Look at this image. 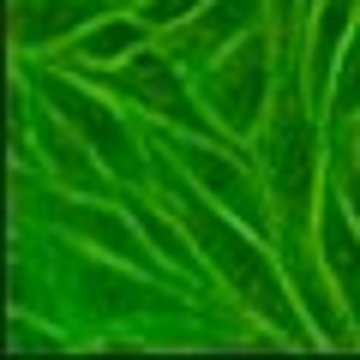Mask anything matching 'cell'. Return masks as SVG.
<instances>
[{"label":"cell","mask_w":360,"mask_h":360,"mask_svg":"<svg viewBox=\"0 0 360 360\" xmlns=\"http://www.w3.org/2000/svg\"><path fill=\"white\" fill-rule=\"evenodd\" d=\"M127 6L156 30V37H168V30H180L186 18L198 13V6H205V0H127Z\"/></svg>","instance_id":"obj_13"},{"label":"cell","mask_w":360,"mask_h":360,"mask_svg":"<svg viewBox=\"0 0 360 360\" xmlns=\"http://www.w3.org/2000/svg\"><path fill=\"white\" fill-rule=\"evenodd\" d=\"M18 72L30 78V90H37L90 150L103 156V168L120 180V186H150V139H144V127H132L127 103H115L108 90H96L84 72H72V66L25 60Z\"/></svg>","instance_id":"obj_3"},{"label":"cell","mask_w":360,"mask_h":360,"mask_svg":"<svg viewBox=\"0 0 360 360\" xmlns=\"http://www.w3.org/2000/svg\"><path fill=\"white\" fill-rule=\"evenodd\" d=\"M144 139H150V132H144ZM150 193L180 210L186 234L198 240V258H205L210 283H217L246 319L264 324L270 336H283L288 348H319V336H312L307 312H300V300H295V283H288V270H283L276 240L252 234L234 210H222L162 144H150Z\"/></svg>","instance_id":"obj_1"},{"label":"cell","mask_w":360,"mask_h":360,"mask_svg":"<svg viewBox=\"0 0 360 360\" xmlns=\"http://www.w3.org/2000/svg\"><path fill=\"white\" fill-rule=\"evenodd\" d=\"M72 72H78V66H72ZM84 78H90L96 90H108L115 103H127L132 115L150 120V127H174V132H198V139L229 144V139H222V127L210 120V108L198 103L193 72H186L162 42L139 49L132 60H120V66H90ZM234 150H240V144H234Z\"/></svg>","instance_id":"obj_5"},{"label":"cell","mask_w":360,"mask_h":360,"mask_svg":"<svg viewBox=\"0 0 360 360\" xmlns=\"http://www.w3.org/2000/svg\"><path fill=\"white\" fill-rule=\"evenodd\" d=\"M324 156H330V120L307 90V66H300V37L283 49V84L270 103L264 127L252 139V162L264 174L270 210H276V252H307L312 246V217H319L324 193Z\"/></svg>","instance_id":"obj_2"},{"label":"cell","mask_w":360,"mask_h":360,"mask_svg":"<svg viewBox=\"0 0 360 360\" xmlns=\"http://www.w3.org/2000/svg\"><path fill=\"white\" fill-rule=\"evenodd\" d=\"M312 252H319L324 276L336 283V295H342L348 319L360 330V222H354V210L342 205V193H336L330 180H324L319 217H312Z\"/></svg>","instance_id":"obj_8"},{"label":"cell","mask_w":360,"mask_h":360,"mask_svg":"<svg viewBox=\"0 0 360 360\" xmlns=\"http://www.w3.org/2000/svg\"><path fill=\"white\" fill-rule=\"evenodd\" d=\"M150 42H156V30L144 25L132 6H115V13H103L90 30H78V37L66 42L60 66H78V72H90V66H120V60H132L139 49H150Z\"/></svg>","instance_id":"obj_11"},{"label":"cell","mask_w":360,"mask_h":360,"mask_svg":"<svg viewBox=\"0 0 360 360\" xmlns=\"http://www.w3.org/2000/svg\"><path fill=\"white\" fill-rule=\"evenodd\" d=\"M283 49H288L283 30L258 25V30H246L234 49H222L210 66L193 72L198 103L210 108V120L222 127V139L240 144V150H252L270 103H276V84H283Z\"/></svg>","instance_id":"obj_4"},{"label":"cell","mask_w":360,"mask_h":360,"mask_svg":"<svg viewBox=\"0 0 360 360\" xmlns=\"http://www.w3.org/2000/svg\"><path fill=\"white\" fill-rule=\"evenodd\" d=\"M324 120H360V25L348 30V42H342V60H336V72H330V96H324Z\"/></svg>","instance_id":"obj_12"},{"label":"cell","mask_w":360,"mask_h":360,"mask_svg":"<svg viewBox=\"0 0 360 360\" xmlns=\"http://www.w3.org/2000/svg\"><path fill=\"white\" fill-rule=\"evenodd\" d=\"M300 18H307V0H270V25L283 30L288 42L300 37Z\"/></svg>","instance_id":"obj_14"},{"label":"cell","mask_w":360,"mask_h":360,"mask_svg":"<svg viewBox=\"0 0 360 360\" xmlns=\"http://www.w3.org/2000/svg\"><path fill=\"white\" fill-rule=\"evenodd\" d=\"M258 25H270V0H205L180 30H168V37H156V42H162L186 72H198V66H210L222 49H234V42H240L246 30H258Z\"/></svg>","instance_id":"obj_7"},{"label":"cell","mask_w":360,"mask_h":360,"mask_svg":"<svg viewBox=\"0 0 360 360\" xmlns=\"http://www.w3.org/2000/svg\"><path fill=\"white\" fill-rule=\"evenodd\" d=\"M30 210H37L49 229H60V234H72L84 252H96L103 264H127V270H144V276H174V270L162 264V252L150 246V234L139 229V217L127 210V198L120 193H108V198H96V193H72V186H60L54 180L49 193H30Z\"/></svg>","instance_id":"obj_6"},{"label":"cell","mask_w":360,"mask_h":360,"mask_svg":"<svg viewBox=\"0 0 360 360\" xmlns=\"http://www.w3.org/2000/svg\"><path fill=\"white\" fill-rule=\"evenodd\" d=\"M115 6H127V0H13V49L25 60H42Z\"/></svg>","instance_id":"obj_9"},{"label":"cell","mask_w":360,"mask_h":360,"mask_svg":"<svg viewBox=\"0 0 360 360\" xmlns=\"http://www.w3.org/2000/svg\"><path fill=\"white\" fill-rule=\"evenodd\" d=\"M354 25H360V0H307V18H300V66H307V90H312L319 108L330 96V72L342 60V42H348Z\"/></svg>","instance_id":"obj_10"}]
</instances>
